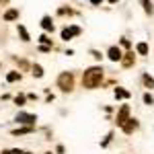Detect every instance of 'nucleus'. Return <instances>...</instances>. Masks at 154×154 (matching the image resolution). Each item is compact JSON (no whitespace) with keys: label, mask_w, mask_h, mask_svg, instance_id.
Instances as JSON below:
<instances>
[{"label":"nucleus","mask_w":154,"mask_h":154,"mask_svg":"<svg viewBox=\"0 0 154 154\" xmlns=\"http://www.w3.org/2000/svg\"><path fill=\"white\" fill-rule=\"evenodd\" d=\"M101 80H103V68H99V66L88 68V70L82 74V84L86 88H97V86L101 84Z\"/></svg>","instance_id":"obj_1"},{"label":"nucleus","mask_w":154,"mask_h":154,"mask_svg":"<svg viewBox=\"0 0 154 154\" xmlns=\"http://www.w3.org/2000/svg\"><path fill=\"white\" fill-rule=\"evenodd\" d=\"M58 86L64 93H70L72 88H74V76H72L70 72H62L58 76Z\"/></svg>","instance_id":"obj_2"},{"label":"nucleus","mask_w":154,"mask_h":154,"mask_svg":"<svg viewBox=\"0 0 154 154\" xmlns=\"http://www.w3.org/2000/svg\"><path fill=\"white\" fill-rule=\"evenodd\" d=\"M128 119H130V105H123L117 113V125H125Z\"/></svg>","instance_id":"obj_3"},{"label":"nucleus","mask_w":154,"mask_h":154,"mask_svg":"<svg viewBox=\"0 0 154 154\" xmlns=\"http://www.w3.org/2000/svg\"><path fill=\"white\" fill-rule=\"evenodd\" d=\"M17 121H19V123H27V125H33L37 121V117L33 113H19V115H17Z\"/></svg>","instance_id":"obj_4"},{"label":"nucleus","mask_w":154,"mask_h":154,"mask_svg":"<svg viewBox=\"0 0 154 154\" xmlns=\"http://www.w3.org/2000/svg\"><path fill=\"white\" fill-rule=\"evenodd\" d=\"M76 35H80V27H70V29H64L62 31V39H72V37H76Z\"/></svg>","instance_id":"obj_5"},{"label":"nucleus","mask_w":154,"mask_h":154,"mask_svg":"<svg viewBox=\"0 0 154 154\" xmlns=\"http://www.w3.org/2000/svg\"><path fill=\"white\" fill-rule=\"evenodd\" d=\"M107 56H109V60H111V62H119V60L123 58L121 49H119V48H115V45H113V48H109V51H107Z\"/></svg>","instance_id":"obj_6"},{"label":"nucleus","mask_w":154,"mask_h":154,"mask_svg":"<svg viewBox=\"0 0 154 154\" xmlns=\"http://www.w3.org/2000/svg\"><path fill=\"white\" fill-rule=\"evenodd\" d=\"M121 128H123L125 134H131V131L138 130V121H136V119H128V121H125V125H121Z\"/></svg>","instance_id":"obj_7"},{"label":"nucleus","mask_w":154,"mask_h":154,"mask_svg":"<svg viewBox=\"0 0 154 154\" xmlns=\"http://www.w3.org/2000/svg\"><path fill=\"white\" fill-rule=\"evenodd\" d=\"M121 64H123L125 68L134 66V51H128V54H123V58H121Z\"/></svg>","instance_id":"obj_8"},{"label":"nucleus","mask_w":154,"mask_h":154,"mask_svg":"<svg viewBox=\"0 0 154 154\" xmlns=\"http://www.w3.org/2000/svg\"><path fill=\"white\" fill-rule=\"evenodd\" d=\"M19 19V11L17 8H11V11L4 12V21H17Z\"/></svg>","instance_id":"obj_9"},{"label":"nucleus","mask_w":154,"mask_h":154,"mask_svg":"<svg viewBox=\"0 0 154 154\" xmlns=\"http://www.w3.org/2000/svg\"><path fill=\"white\" fill-rule=\"evenodd\" d=\"M41 27H43V31H54L51 19H49V17H43V19H41Z\"/></svg>","instance_id":"obj_10"},{"label":"nucleus","mask_w":154,"mask_h":154,"mask_svg":"<svg viewBox=\"0 0 154 154\" xmlns=\"http://www.w3.org/2000/svg\"><path fill=\"white\" fill-rule=\"evenodd\" d=\"M33 125H27V128H19V130H12V136H25V134H31Z\"/></svg>","instance_id":"obj_11"},{"label":"nucleus","mask_w":154,"mask_h":154,"mask_svg":"<svg viewBox=\"0 0 154 154\" xmlns=\"http://www.w3.org/2000/svg\"><path fill=\"white\" fill-rule=\"evenodd\" d=\"M115 99H130V91H125V88H115Z\"/></svg>","instance_id":"obj_12"},{"label":"nucleus","mask_w":154,"mask_h":154,"mask_svg":"<svg viewBox=\"0 0 154 154\" xmlns=\"http://www.w3.org/2000/svg\"><path fill=\"white\" fill-rule=\"evenodd\" d=\"M6 80H8V82H17V80H21V72H8V74H6Z\"/></svg>","instance_id":"obj_13"},{"label":"nucleus","mask_w":154,"mask_h":154,"mask_svg":"<svg viewBox=\"0 0 154 154\" xmlns=\"http://www.w3.org/2000/svg\"><path fill=\"white\" fill-rule=\"evenodd\" d=\"M142 80H144V84H146L148 88H154V78H152V76H148V74H144V76H142Z\"/></svg>","instance_id":"obj_14"},{"label":"nucleus","mask_w":154,"mask_h":154,"mask_svg":"<svg viewBox=\"0 0 154 154\" xmlns=\"http://www.w3.org/2000/svg\"><path fill=\"white\" fill-rule=\"evenodd\" d=\"M19 35H21L23 41H29V33H27V29H25L23 25H19Z\"/></svg>","instance_id":"obj_15"},{"label":"nucleus","mask_w":154,"mask_h":154,"mask_svg":"<svg viewBox=\"0 0 154 154\" xmlns=\"http://www.w3.org/2000/svg\"><path fill=\"white\" fill-rule=\"evenodd\" d=\"M33 76H35V78H41V76H43V68H41L39 64L33 66Z\"/></svg>","instance_id":"obj_16"},{"label":"nucleus","mask_w":154,"mask_h":154,"mask_svg":"<svg viewBox=\"0 0 154 154\" xmlns=\"http://www.w3.org/2000/svg\"><path fill=\"white\" fill-rule=\"evenodd\" d=\"M136 49H138V54H142V56H146V54H148V45H146V43H138V45H136Z\"/></svg>","instance_id":"obj_17"},{"label":"nucleus","mask_w":154,"mask_h":154,"mask_svg":"<svg viewBox=\"0 0 154 154\" xmlns=\"http://www.w3.org/2000/svg\"><path fill=\"white\" fill-rule=\"evenodd\" d=\"M142 4H144V11L150 14V12H152V4H150V0H142Z\"/></svg>","instance_id":"obj_18"},{"label":"nucleus","mask_w":154,"mask_h":154,"mask_svg":"<svg viewBox=\"0 0 154 154\" xmlns=\"http://www.w3.org/2000/svg\"><path fill=\"white\" fill-rule=\"evenodd\" d=\"M39 41H41L43 45H51V39H49L48 35H41V37H39Z\"/></svg>","instance_id":"obj_19"},{"label":"nucleus","mask_w":154,"mask_h":154,"mask_svg":"<svg viewBox=\"0 0 154 154\" xmlns=\"http://www.w3.org/2000/svg\"><path fill=\"white\" fill-rule=\"evenodd\" d=\"M144 103H146V105H152V103H154L152 95H148V93H146V95H144Z\"/></svg>","instance_id":"obj_20"},{"label":"nucleus","mask_w":154,"mask_h":154,"mask_svg":"<svg viewBox=\"0 0 154 154\" xmlns=\"http://www.w3.org/2000/svg\"><path fill=\"white\" fill-rule=\"evenodd\" d=\"M25 99H27V97H23V95H17V97H14V103H17V105H23V103H25Z\"/></svg>","instance_id":"obj_21"},{"label":"nucleus","mask_w":154,"mask_h":154,"mask_svg":"<svg viewBox=\"0 0 154 154\" xmlns=\"http://www.w3.org/2000/svg\"><path fill=\"white\" fill-rule=\"evenodd\" d=\"M111 138H113V134H109V136H107L105 140H103V144H101V146H107V144L111 142Z\"/></svg>","instance_id":"obj_22"},{"label":"nucleus","mask_w":154,"mask_h":154,"mask_svg":"<svg viewBox=\"0 0 154 154\" xmlns=\"http://www.w3.org/2000/svg\"><path fill=\"white\" fill-rule=\"evenodd\" d=\"M60 14H72L70 8H60Z\"/></svg>","instance_id":"obj_23"},{"label":"nucleus","mask_w":154,"mask_h":154,"mask_svg":"<svg viewBox=\"0 0 154 154\" xmlns=\"http://www.w3.org/2000/svg\"><path fill=\"white\" fill-rule=\"evenodd\" d=\"M121 45L123 48H130V39H121Z\"/></svg>","instance_id":"obj_24"},{"label":"nucleus","mask_w":154,"mask_h":154,"mask_svg":"<svg viewBox=\"0 0 154 154\" xmlns=\"http://www.w3.org/2000/svg\"><path fill=\"white\" fill-rule=\"evenodd\" d=\"M101 2H103V0H91V4H95V6H97V4H101Z\"/></svg>","instance_id":"obj_25"},{"label":"nucleus","mask_w":154,"mask_h":154,"mask_svg":"<svg viewBox=\"0 0 154 154\" xmlns=\"http://www.w3.org/2000/svg\"><path fill=\"white\" fill-rule=\"evenodd\" d=\"M2 154H12V150H4V152H2Z\"/></svg>","instance_id":"obj_26"},{"label":"nucleus","mask_w":154,"mask_h":154,"mask_svg":"<svg viewBox=\"0 0 154 154\" xmlns=\"http://www.w3.org/2000/svg\"><path fill=\"white\" fill-rule=\"evenodd\" d=\"M6 2H8V0H0V4H6Z\"/></svg>","instance_id":"obj_27"},{"label":"nucleus","mask_w":154,"mask_h":154,"mask_svg":"<svg viewBox=\"0 0 154 154\" xmlns=\"http://www.w3.org/2000/svg\"><path fill=\"white\" fill-rule=\"evenodd\" d=\"M109 2H117V0H109Z\"/></svg>","instance_id":"obj_28"}]
</instances>
